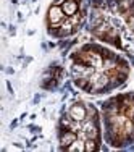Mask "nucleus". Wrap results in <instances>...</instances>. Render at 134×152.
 Segmentation results:
<instances>
[{"mask_svg": "<svg viewBox=\"0 0 134 152\" xmlns=\"http://www.w3.org/2000/svg\"><path fill=\"white\" fill-rule=\"evenodd\" d=\"M131 75V63L125 55L105 44L86 42L70 55V76L79 91L103 96L125 86Z\"/></svg>", "mask_w": 134, "mask_h": 152, "instance_id": "f257e3e1", "label": "nucleus"}, {"mask_svg": "<svg viewBox=\"0 0 134 152\" xmlns=\"http://www.w3.org/2000/svg\"><path fill=\"white\" fill-rule=\"evenodd\" d=\"M87 31L105 45L134 53V0H90Z\"/></svg>", "mask_w": 134, "mask_h": 152, "instance_id": "f03ea898", "label": "nucleus"}, {"mask_svg": "<svg viewBox=\"0 0 134 152\" xmlns=\"http://www.w3.org/2000/svg\"><path fill=\"white\" fill-rule=\"evenodd\" d=\"M57 137L60 151H100L103 139L102 115L94 104L74 100L61 113L57 126Z\"/></svg>", "mask_w": 134, "mask_h": 152, "instance_id": "7ed1b4c3", "label": "nucleus"}, {"mask_svg": "<svg viewBox=\"0 0 134 152\" xmlns=\"http://www.w3.org/2000/svg\"><path fill=\"white\" fill-rule=\"evenodd\" d=\"M103 141L110 147L125 149L134 144V91L119 92L102 102Z\"/></svg>", "mask_w": 134, "mask_h": 152, "instance_id": "20e7f679", "label": "nucleus"}, {"mask_svg": "<svg viewBox=\"0 0 134 152\" xmlns=\"http://www.w3.org/2000/svg\"><path fill=\"white\" fill-rule=\"evenodd\" d=\"M89 7L84 0H55L45 15V29L50 37L65 39L74 36L87 23Z\"/></svg>", "mask_w": 134, "mask_h": 152, "instance_id": "39448f33", "label": "nucleus"}]
</instances>
